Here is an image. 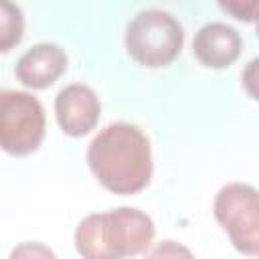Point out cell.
<instances>
[{"label":"cell","mask_w":259,"mask_h":259,"mask_svg":"<svg viewBox=\"0 0 259 259\" xmlns=\"http://www.w3.org/2000/svg\"><path fill=\"white\" fill-rule=\"evenodd\" d=\"M154 223L140 208L117 206L85 217L75 231L81 259H125L142 255L154 241Z\"/></svg>","instance_id":"2"},{"label":"cell","mask_w":259,"mask_h":259,"mask_svg":"<svg viewBox=\"0 0 259 259\" xmlns=\"http://www.w3.org/2000/svg\"><path fill=\"white\" fill-rule=\"evenodd\" d=\"M45 109L34 95L12 89L0 93V146L6 154H32L45 138Z\"/></svg>","instance_id":"5"},{"label":"cell","mask_w":259,"mask_h":259,"mask_svg":"<svg viewBox=\"0 0 259 259\" xmlns=\"http://www.w3.org/2000/svg\"><path fill=\"white\" fill-rule=\"evenodd\" d=\"M87 164L105 190L121 196L144 190L154 172L150 140L127 121L109 123L91 140Z\"/></svg>","instance_id":"1"},{"label":"cell","mask_w":259,"mask_h":259,"mask_svg":"<svg viewBox=\"0 0 259 259\" xmlns=\"http://www.w3.org/2000/svg\"><path fill=\"white\" fill-rule=\"evenodd\" d=\"M8 259H57V255L42 243L26 241V243H18L10 251Z\"/></svg>","instance_id":"11"},{"label":"cell","mask_w":259,"mask_h":259,"mask_svg":"<svg viewBox=\"0 0 259 259\" xmlns=\"http://www.w3.org/2000/svg\"><path fill=\"white\" fill-rule=\"evenodd\" d=\"M24 18L16 4L0 2V51L8 53L14 45L22 40Z\"/></svg>","instance_id":"9"},{"label":"cell","mask_w":259,"mask_h":259,"mask_svg":"<svg viewBox=\"0 0 259 259\" xmlns=\"http://www.w3.org/2000/svg\"><path fill=\"white\" fill-rule=\"evenodd\" d=\"M144 259H194V255L190 253L188 247H184L182 243H176L172 239H166V241H160L156 243Z\"/></svg>","instance_id":"10"},{"label":"cell","mask_w":259,"mask_h":259,"mask_svg":"<svg viewBox=\"0 0 259 259\" xmlns=\"http://www.w3.org/2000/svg\"><path fill=\"white\" fill-rule=\"evenodd\" d=\"M101 103L95 91L83 83L63 87L55 99V115L63 134L71 138L87 136L99 121Z\"/></svg>","instance_id":"6"},{"label":"cell","mask_w":259,"mask_h":259,"mask_svg":"<svg viewBox=\"0 0 259 259\" xmlns=\"http://www.w3.org/2000/svg\"><path fill=\"white\" fill-rule=\"evenodd\" d=\"M241 85L247 91V95L255 101H259V57L251 59L241 75Z\"/></svg>","instance_id":"13"},{"label":"cell","mask_w":259,"mask_h":259,"mask_svg":"<svg viewBox=\"0 0 259 259\" xmlns=\"http://www.w3.org/2000/svg\"><path fill=\"white\" fill-rule=\"evenodd\" d=\"M219 6L227 12H231L235 18L245 22H259V0L251 2H219Z\"/></svg>","instance_id":"12"},{"label":"cell","mask_w":259,"mask_h":259,"mask_svg":"<svg viewBox=\"0 0 259 259\" xmlns=\"http://www.w3.org/2000/svg\"><path fill=\"white\" fill-rule=\"evenodd\" d=\"M182 24L166 10L138 12L125 28V51L142 67H168L182 51Z\"/></svg>","instance_id":"3"},{"label":"cell","mask_w":259,"mask_h":259,"mask_svg":"<svg viewBox=\"0 0 259 259\" xmlns=\"http://www.w3.org/2000/svg\"><path fill=\"white\" fill-rule=\"evenodd\" d=\"M67 71V55L59 45L40 42L28 49L16 63V79L30 89L51 87Z\"/></svg>","instance_id":"8"},{"label":"cell","mask_w":259,"mask_h":259,"mask_svg":"<svg viewBox=\"0 0 259 259\" xmlns=\"http://www.w3.org/2000/svg\"><path fill=\"white\" fill-rule=\"evenodd\" d=\"M257 36H259V22H257Z\"/></svg>","instance_id":"14"},{"label":"cell","mask_w":259,"mask_h":259,"mask_svg":"<svg viewBox=\"0 0 259 259\" xmlns=\"http://www.w3.org/2000/svg\"><path fill=\"white\" fill-rule=\"evenodd\" d=\"M243 49L241 34L225 22H208L198 28L192 40V53L208 69L231 67Z\"/></svg>","instance_id":"7"},{"label":"cell","mask_w":259,"mask_h":259,"mask_svg":"<svg viewBox=\"0 0 259 259\" xmlns=\"http://www.w3.org/2000/svg\"><path fill=\"white\" fill-rule=\"evenodd\" d=\"M217 223L229 235L231 245L251 257H259V190L251 184H225L212 204Z\"/></svg>","instance_id":"4"}]
</instances>
